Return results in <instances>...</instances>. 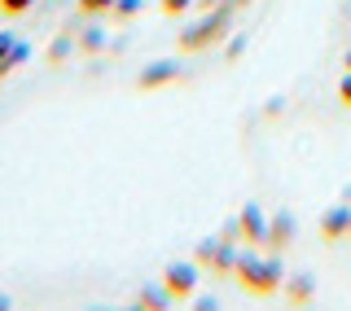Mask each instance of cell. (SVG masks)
I'll list each match as a JSON object with an SVG mask.
<instances>
[{"label":"cell","instance_id":"cell-3","mask_svg":"<svg viewBox=\"0 0 351 311\" xmlns=\"http://www.w3.org/2000/svg\"><path fill=\"white\" fill-rule=\"evenodd\" d=\"M197 263H206V268H215V272H233L237 254H233V246H228L224 232H219V237H206L202 246H197Z\"/></svg>","mask_w":351,"mask_h":311},{"label":"cell","instance_id":"cell-2","mask_svg":"<svg viewBox=\"0 0 351 311\" xmlns=\"http://www.w3.org/2000/svg\"><path fill=\"white\" fill-rule=\"evenodd\" d=\"M233 272H237V281L246 285L250 294H259V298L277 294V290H281V281H285V268H281L277 254H268V259H259V254H237Z\"/></svg>","mask_w":351,"mask_h":311},{"label":"cell","instance_id":"cell-9","mask_svg":"<svg viewBox=\"0 0 351 311\" xmlns=\"http://www.w3.org/2000/svg\"><path fill=\"white\" fill-rule=\"evenodd\" d=\"M294 237V215L290 210H281V215L268 219V250H285V241Z\"/></svg>","mask_w":351,"mask_h":311},{"label":"cell","instance_id":"cell-23","mask_svg":"<svg viewBox=\"0 0 351 311\" xmlns=\"http://www.w3.org/2000/svg\"><path fill=\"white\" fill-rule=\"evenodd\" d=\"M237 5H250V0H237Z\"/></svg>","mask_w":351,"mask_h":311},{"label":"cell","instance_id":"cell-16","mask_svg":"<svg viewBox=\"0 0 351 311\" xmlns=\"http://www.w3.org/2000/svg\"><path fill=\"white\" fill-rule=\"evenodd\" d=\"M141 14V0H114V18H136Z\"/></svg>","mask_w":351,"mask_h":311},{"label":"cell","instance_id":"cell-5","mask_svg":"<svg viewBox=\"0 0 351 311\" xmlns=\"http://www.w3.org/2000/svg\"><path fill=\"white\" fill-rule=\"evenodd\" d=\"M162 285H167L171 298H189L197 290V263H167V272H162Z\"/></svg>","mask_w":351,"mask_h":311},{"label":"cell","instance_id":"cell-13","mask_svg":"<svg viewBox=\"0 0 351 311\" xmlns=\"http://www.w3.org/2000/svg\"><path fill=\"white\" fill-rule=\"evenodd\" d=\"M290 298H294V303H312V276H294V281H290Z\"/></svg>","mask_w":351,"mask_h":311},{"label":"cell","instance_id":"cell-18","mask_svg":"<svg viewBox=\"0 0 351 311\" xmlns=\"http://www.w3.org/2000/svg\"><path fill=\"white\" fill-rule=\"evenodd\" d=\"M338 97H343V105L351 110V71L343 75V79H338Z\"/></svg>","mask_w":351,"mask_h":311},{"label":"cell","instance_id":"cell-22","mask_svg":"<svg viewBox=\"0 0 351 311\" xmlns=\"http://www.w3.org/2000/svg\"><path fill=\"white\" fill-rule=\"evenodd\" d=\"M347 71H351V53H347Z\"/></svg>","mask_w":351,"mask_h":311},{"label":"cell","instance_id":"cell-1","mask_svg":"<svg viewBox=\"0 0 351 311\" xmlns=\"http://www.w3.org/2000/svg\"><path fill=\"white\" fill-rule=\"evenodd\" d=\"M233 5L237 0H219V9H206L197 22H189V27L180 31V49L202 53V49H211V44H219L228 36V27H233Z\"/></svg>","mask_w":351,"mask_h":311},{"label":"cell","instance_id":"cell-15","mask_svg":"<svg viewBox=\"0 0 351 311\" xmlns=\"http://www.w3.org/2000/svg\"><path fill=\"white\" fill-rule=\"evenodd\" d=\"M158 9H162L167 18H180L184 9H193V0H158Z\"/></svg>","mask_w":351,"mask_h":311},{"label":"cell","instance_id":"cell-14","mask_svg":"<svg viewBox=\"0 0 351 311\" xmlns=\"http://www.w3.org/2000/svg\"><path fill=\"white\" fill-rule=\"evenodd\" d=\"M36 9V0H0V14L5 18H22V14H31Z\"/></svg>","mask_w":351,"mask_h":311},{"label":"cell","instance_id":"cell-21","mask_svg":"<svg viewBox=\"0 0 351 311\" xmlns=\"http://www.w3.org/2000/svg\"><path fill=\"white\" fill-rule=\"evenodd\" d=\"M5 307H9V298H5V294H0V311H5Z\"/></svg>","mask_w":351,"mask_h":311},{"label":"cell","instance_id":"cell-7","mask_svg":"<svg viewBox=\"0 0 351 311\" xmlns=\"http://www.w3.org/2000/svg\"><path fill=\"white\" fill-rule=\"evenodd\" d=\"M171 79H180V62H176V58H167V62H149L145 71H141L136 84L149 92V88H162V84H171Z\"/></svg>","mask_w":351,"mask_h":311},{"label":"cell","instance_id":"cell-19","mask_svg":"<svg viewBox=\"0 0 351 311\" xmlns=\"http://www.w3.org/2000/svg\"><path fill=\"white\" fill-rule=\"evenodd\" d=\"M241 49H246V40H228V58H233V62L241 58Z\"/></svg>","mask_w":351,"mask_h":311},{"label":"cell","instance_id":"cell-4","mask_svg":"<svg viewBox=\"0 0 351 311\" xmlns=\"http://www.w3.org/2000/svg\"><path fill=\"white\" fill-rule=\"evenodd\" d=\"M31 62V44L22 36H9V31H0V79H9V75L18 71V66Z\"/></svg>","mask_w":351,"mask_h":311},{"label":"cell","instance_id":"cell-12","mask_svg":"<svg viewBox=\"0 0 351 311\" xmlns=\"http://www.w3.org/2000/svg\"><path fill=\"white\" fill-rule=\"evenodd\" d=\"M80 14H84V18H101V14H114V0H80Z\"/></svg>","mask_w":351,"mask_h":311},{"label":"cell","instance_id":"cell-10","mask_svg":"<svg viewBox=\"0 0 351 311\" xmlns=\"http://www.w3.org/2000/svg\"><path fill=\"white\" fill-rule=\"evenodd\" d=\"M167 303H171L167 285H162V290H141L136 294V307H149V311H158V307H167Z\"/></svg>","mask_w":351,"mask_h":311},{"label":"cell","instance_id":"cell-8","mask_svg":"<svg viewBox=\"0 0 351 311\" xmlns=\"http://www.w3.org/2000/svg\"><path fill=\"white\" fill-rule=\"evenodd\" d=\"M321 232H325V241L351 237V206H334V210H325V219H321Z\"/></svg>","mask_w":351,"mask_h":311},{"label":"cell","instance_id":"cell-17","mask_svg":"<svg viewBox=\"0 0 351 311\" xmlns=\"http://www.w3.org/2000/svg\"><path fill=\"white\" fill-rule=\"evenodd\" d=\"M66 53H71V40H66V36H58V40H53V49H49V62H62Z\"/></svg>","mask_w":351,"mask_h":311},{"label":"cell","instance_id":"cell-20","mask_svg":"<svg viewBox=\"0 0 351 311\" xmlns=\"http://www.w3.org/2000/svg\"><path fill=\"white\" fill-rule=\"evenodd\" d=\"M211 5H219V0H193V9H211Z\"/></svg>","mask_w":351,"mask_h":311},{"label":"cell","instance_id":"cell-6","mask_svg":"<svg viewBox=\"0 0 351 311\" xmlns=\"http://www.w3.org/2000/svg\"><path fill=\"white\" fill-rule=\"evenodd\" d=\"M237 224H241V237H246L250 246H268V219H263V210H259L255 202H246V206H241Z\"/></svg>","mask_w":351,"mask_h":311},{"label":"cell","instance_id":"cell-11","mask_svg":"<svg viewBox=\"0 0 351 311\" xmlns=\"http://www.w3.org/2000/svg\"><path fill=\"white\" fill-rule=\"evenodd\" d=\"M80 49H84V53H101V49H106V36H101V27H88L84 36H80Z\"/></svg>","mask_w":351,"mask_h":311}]
</instances>
